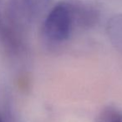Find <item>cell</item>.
I'll list each match as a JSON object with an SVG mask.
<instances>
[{"mask_svg": "<svg viewBox=\"0 0 122 122\" xmlns=\"http://www.w3.org/2000/svg\"><path fill=\"white\" fill-rule=\"evenodd\" d=\"M52 0H9L6 10L10 36L24 44L25 34L44 14Z\"/></svg>", "mask_w": 122, "mask_h": 122, "instance_id": "6da1fadb", "label": "cell"}, {"mask_svg": "<svg viewBox=\"0 0 122 122\" xmlns=\"http://www.w3.org/2000/svg\"><path fill=\"white\" fill-rule=\"evenodd\" d=\"M77 29L73 1H61L44 18L42 35L49 44H61L67 42Z\"/></svg>", "mask_w": 122, "mask_h": 122, "instance_id": "7a4b0ae2", "label": "cell"}, {"mask_svg": "<svg viewBox=\"0 0 122 122\" xmlns=\"http://www.w3.org/2000/svg\"><path fill=\"white\" fill-rule=\"evenodd\" d=\"M106 33L112 45L122 54V14H117L109 19Z\"/></svg>", "mask_w": 122, "mask_h": 122, "instance_id": "3957f363", "label": "cell"}, {"mask_svg": "<svg viewBox=\"0 0 122 122\" xmlns=\"http://www.w3.org/2000/svg\"><path fill=\"white\" fill-rule=\"evenodd\" d=\"M98 122H122V110L108 106L100 113Z\"/></svg>", "mask_w": 122, "mask_h": 122, "instance_id": "277c9868", "label": "cell"}, {"mask_svg": "<svg viewBox=\"0 0 122 122\" xmlns=\"http://www.w3.org/2000/svg\"><path fill=\"white\" fill-rule=\"evenodd\" d=\"M9 41V27H8L6 11L4 10L2 1L0 0V44L7 46Z\"/></svg>", "mask_w": 122, "mask_h": 122, "instance_id": "5b68a950", "label": "cell"}, {"mask_svg": "<svg viewBox=\"0 0 122 122\" xmlns=\"http://www.w3.org/2000/svg\"><path fill=\"white\" fill-rule=\"evenodd\" d=\"M0 122H4V120L2 119V117H1V115H0Z\"/></svg>", "mask_w": 122, "mask_h": 122, "instance_id": "8992f818", "label": "cell"}]
</instances>
